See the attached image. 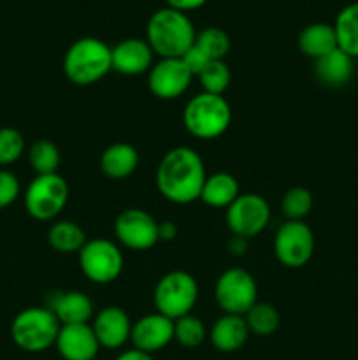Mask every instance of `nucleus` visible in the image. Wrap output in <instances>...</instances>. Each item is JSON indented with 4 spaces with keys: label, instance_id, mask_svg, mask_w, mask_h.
<instances>
[{
    "label": "nucleus",
    "instance_id": "obj_1",
    "mask_svg": "<svg viewBox=\"0 0 358 360\" xmlns=\"http://www.w3.org/2000/svg\"><path fill=\"white\" fill-rule=\"evenodd\" d=\"M206 178L204 160L193 148L188 146L168 150L157 167L158 192L174 204L199 200Z\"/></svg>",
    "mask_w": 358,
    "mask_h": 360
},
{
    "label": "nucleus",
    "instance_id": "obj_2",
    "mask_svg": "<svg viewBox=\"0 0 358 360\" xmlns=\"http://www.w3.org/2000/svg\"><path fill=\"white\" fill-rule=\"evenodd\" d=\"M197 30L185 11L165 6L147 20L146 41L160 58H181L195 42Z\"/></svg>",
    "mask_w": 358,
    "mask_h": 360
},
{
    "label": "nucleus",
    "instance_id": "obj_3",
    "mask_svg": "<svg viewBox=\"0 0 358 360\" xmlns=\"http://www.w3.org/2000/svg\"><path fill=\"white\" fill-rule=\"evenodd\" d=\"M112 70V48L98 37H81L63 56V72L76 86H91Z\"/></svg>",
    "mask_w": 358,
    "mask_h": 360
},
{
    "label": "nucleus",
    "instance_id": "obj_4",
    "mask_svg": "<svg viewBox=\"0 0 358 360\" xmlns=\"http://www.w3.org/2000/svg\"><path fill=\"white\" fill-rule=\"evenodd\" d=\"M183 123L188 134L202 141L223 136L232 123L230 104L223 95L202 94L188 101L183 111Z\"/></svg>",
    "mask_w": 358,
    "mask_h": 360
},
{
    "label": "nucleus",
    "instance_id": "obj_5",
    "mask_svg": "<svg viewBox=\"0 0 358 360\" xmlns=\"http://www.w3.org/2000/svg\"><path fill=\"white\" fill-rule=\"evenodd\" d=\"M60 322L48 308H27L14 316L11 338L14 345L28 354H39L56 343Z\"/></svg>",
    "mask_w": 358,
    "mask_h": 360
},
{
    "label": "nucleus",
    "instance_id": "obj_6",
    "mask_svg": "<svg viewBox=\"0 0 358 360\" xmlns=\"http://www.w3.org/2000/svg\"><path fill=\"white\" fill-rule=\"evenodd\" d=\"M199 299L197 280L186 271H171L158 280L153 301L158 313L171 320L186 316L195 308Z\"/></svg>",
    "mask_w": 358,
    "mask_h": 360
},
{
    "label": "nucleus",
    "instance_id": "obj_7",
    "mask_svg": "<svg viewBox=\"0 0 358 360\" xmlns=\"http://www.w3.org/2000/svg\"><path fill=\"white\" fill-rule=\"evenodd\" d=\"M69 202V185L55 174L35 176L25 192V210L39 221H49L58 217Z\"/></svg>",
    "mask_w": 358,
    "mask_h": 360
},
{
    "label": "nucleus",
    "instance_id": "obj_8",
    "mask_svg": "<svg viewBox=\"0 0 358 360\" xmlns=\"http://www.w3.org/2000/svg\"><path fill=\"white\" fill-rule=\"evenodd\" d=\"M258 287L248 271L241 267L227 269L214 285V299L225 315L244 316L256 304Z\"/></svg>",
    "mask_w": 358,
    "mask_h": 360
},
{
    "label": "nucleus",
    "instance_id": "obj_9",
    "mask_svg": "<svg viewBox=\"0 0 358 360\" xmlns=\"http://www.w3.org/2000/svg\"><path fill=\"white\" fill-rule=\"evenodd\" d=\"M79 266L84 276L97 285H107L123 273L125 259L121 250L109 239H91L79 252Z\"/></svg>",
    "mask_w": 358,
    "mask_h": 360
},
{
    "label": "nucleus",
    "instance_id": "obj_10",
    "mask_svg": "<svg viewBox=\"0 0 358 360\" xmlns=\"http://www.w3.org/2000/svg\"><path fill=\"white\" fill-rule=\"evenodd\" d=\"M274 253L288 269H300L314 253V234L304 220H286L274 239Z\"/></svg>",
    "mask_w": 358,
    "mask_h": 360
},
{
    "label": "nucleus",
    "instance_id": "obj_11",
    "mask_svg": "<svg viewBox=\"0 0 358 360\" xmlns=\"http://www.w3.org/2000/svg\"><path fill=\"white\" fill-rule=\"evenodd\" d=\"M270 221V206L258 193H241L227 207V225L237 238H255Z\"/></svg>",
    "mask_w": 358,
    "mask_h": 360
},
{
    "label": "nucleus",
    "instance_id": "obj_12",
    "mask_svg": "<svg viewBox=\"0 0 358 360\" xmlns=\"http://www.w3.org/2000/svg\"><path fill=\"white\" fill-rule=\"evenodd\" d=\"M114 236L125 248L144 252L160 241L158 221L144 210L130 207L121 211L114 221Z\"/></svg>",
    "mask_w": 358,
    "mask_h": 360
},
{
    "label": "nucleus",
    "instance_id": "obj_13",
    "mask_svg": "<svg viewBox=\"0 0 358 360\" xmlns=\"http://www.w3.org/2000/svg\"><path fill=\"white\" fill-rule=\"evenodd\" d=\"M193 74L181 58H160L147 72V86L154 97L174 101L190 88Z\"/></svg>",
    "mask_w": 358,
    "mask_h": 360
},
{
    "label": "nucleus",
    "instance_id": "obj_14",
    "mask_svg": "<svg viewBox=\"0 0 358 360\" xmlns=\"http://www.w3.org/2000/svg\"><path fill=\"white\" fill-rule=\"evenodd\" d=\"M172 340H174V320L158 311L137 320L130 334L133 347L150 355L167 347Z\"/></svg>",
    "mask_w": 358,
    "mask_h": 360
},
{
    "label": "nucleus",
    "instance_id": "obj_15",
    "mask_svg": "<svg viewBox=\"0 0 358 360\" xmlns=\"http://www.w3.org/2000/svg\"><path fill=\"white\" fill-rule=\"evenodd\" d=\"M46 308L58 319L60 326H79L93 319V302L84 292H49Z\"/></svg>",
    "mask_w": 358,
    "mask_h": 360
},
{
    "label": "nucleus",
    "instance_id": "obj_16",
    "mask_svg": "<svg viewBox=\"0 0 358 360\" xmlns=\"http://www.w3.org/2000/svg\"><path fill=\"white\" fill-rule=\"evenodd\" d=\"M153 49L146 39L128 37L112 48V70L125 76H139L153 67Z\"/></svg>",
    "mask_w": 358,
    "mask_h": 360
},
{
    "label": "nucleus",
    "instance_id": "obj_17",
    "mask_svg": "<svg viewBox=\"0 0 358 360\" xmlns=\"http://www.w3.org/2000/svg\"><path fill=\"white\" fill-rule=\"evenodd\" d=\"M55 345L65 360H93L100 348L90 323L62 326Z\"/></svg>",
    "mask_w": 358,
    "mask_h": 360
},
{
    "label": "nucleus",
    "instance_id": "obj_18",
    "mask_svg": "<svg viewBox=\"0 0 358 360\" xmlns=\"http://www.w3.org/2000/svg\"><path fill=\"white\" fill-rule=\"evenodd\" d=\"M95 336L100 347L104 348H119L130 340L132 334V322H130L126 311L118 306H107L95 315L93 320Z\"/></svg>",
    "mask_w": 358,
    "mask_h": 360
},
{
    "label": "nucleus",
    "instance_id": "obj_19",
    "mask_svg": "<svg viewBox=\"0 0 358 360\" xmlns=\"http://www.w3.org/2000/svg\"><path fill=\"white\" fill-rule=\"evenodd\" d=\"M249 336L248 323L241 315H223L211 329V343L216 350L230 354L244 347Z\"/></svg>",
    "mask_w": 358,
    "mask_h": 360
},
{
    "label": "nucleus",
    "instance_id": "obj_20",
    "mask_svg": "<svg viewBox=\"0 0 358 360\" xmlns=\"http://www.w3.org/2000/svg\"><path fill=\"white\" fill-rule=\"evenodd\" d=\"M316 77L321 81L325 86L339 88L344 86L347 81L353 77L354 72V58H351L347 53L340 48H336L329 55L314 60Z\"/></svg>",
    "mask_w": 358,
    "mask_h": 360
},
{
    "label": "nucleus",
    "instance_id": "obj_21",
    "mask_svg": "<svg viewBox=\"0 0 358 360\" xmlns=\"http://www.w3.org/2000/svg\"><path fill=\"white\" fill-rule=\"evenodd\" d=\"M336 48H339L336 28L325 21H316V23L307 25L298 34V49L312 60L329 55Z\"/></svg>",
    "mask_w": 358,
    "mask_h": 360
},
{
    "label": "nucleus",
    "instance_id": "obj_22",
    "mask_svg": "<svg viewBox=\"0 0 358 360\" xmlns=\"http://www.w3.org/2000/svg\"><path fill=\"white\" fill-rule=\"evenodd\" d=\"M139 165V151L128 143H116L105 148L100 155V169L107 178L125 179L135 172Z\"/></svg>",
    "mask_w": 358,
    "mask_h": 360
},
{
    "label": "nucleus",
    "instance_id": "obj_23",
    "mask_svg": "<svg viewBox=\"0 0 358 360\" xmlns=\"http://www.w3.org/2000/svg\"><path fill=\"white\" fill-rule=\"evenodd\" d=\"M241 195L239 181L230 172H216L206 178L200 200L211 207H228Z\"/></svg>",
    "mask_w": 358,
    "mask_h": 360
},
{
    "label": "nucleus",
    "instance_id": "obj_24",
    "mask_svg": "<svg viewBox=\"0 0 358 360\" xmlns=\"http://www.w3.org/2000/svg\"><path fill=\"white\" fill-rule=\"evenodd\" d=\"M333 28L339 48L351 58H358V2L347 4L339 11Z\"/></svg>",
    "mask_w": 358,
    "mask_h": 360
},
{
    "label": "nucleus",
    "instance_id": "obj_25",
    "mask_svg": "<svg viewBox=\"0 0 358 360\" xmlns=\"http://www.w3.org/2000/svg\"><path fill=\"white\" fill-rule=\"evenodd\" d=\"M48 243L58 253H76L86 245V234L76 221H55L49 227Z\"/></svg>",
    "mask_w": 358,
    "mask_h": 360
},
{
    "label": "nucleus",
    "instance_id": "obj_26",
    "mask_svg": "<svg viewBox=\"0 0 358 360\" xmlns=\"http://www.w3.org/2000/svg\"><path fill=\"white\" fill-rule=\"evenodd\" d=\"M249 333L256 336H270L279 329V313L269 302H256L244 315Z\"/></svg>",
    "mask_w": 358,
    "mask_h": 360
},
{
    "label": "nucleus",
    "instance_id": "obj_27",
    "mask_svg": "<svg viewBox=\"0 0 358 360\" xmlns=\"http://www.w3.org/2000/svg\"><path fill=\"white\" fill-rule=\"evenodd\" d=\"M28 160L37 176L55 174L60 165V150L53 141L39 139L32 144L28 151Z\"/></svg>",
    "mask_w": 358,
    "mask_h": 360
},
{
    "label": "nucleus",
    "instance_id": "obj_28",
    "mask_svg": "<svg viewBox=\"0 0 358 360\" xmlns=\"http://www.w3.org/2000/svg\"><path fill=\"white\" fill-rule=\"evenodd\" d=\"M195 44L211 60H223L230 51V37L220 27H206L195 35Z\"/></svg>",
    "mask_w": 358,
    "mask_h": 360
},
{
    "label": "nucleus",
    "instance_id": "obj_29",
    "mask_svg": "<svg viewBox=\"0 0 358 360\" xmlns=\"http://www.w3.org/2000/svg\"><path fill=\"white\" fill-rule=\"evenodd\" d=\"M200 86L206 94L223 95L225 90L230 86L232 72L230 67L225 63V60H211L206 69L199 74Z\"/></svg>",
    "mask_w": 358,
    "mask_h": 360
},
{
    "label": "nucleus",
    "instance_id": "obj_30",
    "mask_svg": "<svg viewBox=\"0 0 358 360\" xmlns=\"http://www.w3.org/2000/svg\"><path fill=\"white\" fill-rule=\"evenodd\" d=\"M174 340L185 348H197L206 340V326L192 313L174 320Z\"/></svg>",
    "mask_w": 358,
    "mask_h": 360
},
{
    "label": "nucleus",
    "instance_id": "obj_31",
    "mask_svg": "<svg viewBox=\"0 0 358 360\" xmlns=\"http://www.w3.org/2000/svg\"><path fill=\"white\" fill-rule=\"evenodd\" d=\"M281 210L288 220L302 221L312 210V195L304 186H293L288 190L281 202Z\"/></svg>",
    "mask_w": 358,
    "mask_h": 360
},
{
    "label": "nucleus",
    "instance_id": "obj_32",
    "mask_svg": "<svg viewBox=\"0 0 358 360\" xmlns=\"http://www.w3.org/2000/svg\"><path fill=\"white\" fill-rule=\"evenodd\" d=\"M25 153V137L13 127L0 129V165H11Z\"/></svg>",
    "mask_w": 358,
    "mask_h": 360
},
{
    "label": "nucleus",
    "instance_id": "obj_33",
    "mask_svg": "<svg viewBox=\"0 0 358 360\" xmlns=\"http://www.w3.org/2000/svg\"><path fill=\"white\" fill-rule=\"evenodd\" d=\"M21 186L16 176L11 171L0 169V210L9 207L20 197Z\"/></svg>",
    "mask_w": 358,
    "mask_h": 360
},
{
    "label": "nucleus",
    "instance_id": "obj_34",
    "mask_svg": "<svg viewBox=\"0 0 358 360\" xmlns=\"http://www.w3.org/2000/svg\"><path fill=\"white\" fill-rule=\"evenodd\" d=\"M181 60L185 62V65L188 67V70L193 74V76H199V74L206 69L207 63L211 62L209 56H207L206 53H204L202 49L195 44V42H193L192 48H190L188 51L181 56Z\"/></svg>",
    "mask_w": 358,
    "mask_h": 360
},
{
    "label": "nucleus",
    "instance_id": "obj_35",
    "mask_svg": "<svg viewBox=\"0 0 358 360\" xmlns=\"http://www.w3.org/2000/svg\"><path fill=\"white\" fill-rule=\"evenodd\" d=\"M178 236V227H175L174 221H161L158 224V238L160 241H172Z\"/></svg>",
    "mask_w": 358,
    "mask_h": 360
},
{
    "label": "nucleus",
    "instance_id": "obj_36",
    "mask_svg": "<svg viewBox=\"0 0 358 360\" xmlns=\"http://www.w3.org/2000/svg\"><path fill=\"white\" fill-rule=\"evenodd\" d=\"M207 0H167V4L171 7H175V9L179 11H192V9H197V7L204 6Z\"/></svg>",
    "mask_w": 358,
    "mask_h": 360
},
{
    "label": "nucleus",
    "instance_id": "obj_37",
    "mask_svg": "<svg viewBox=\"0 0 358 360\" xmlns=\"http://www.w3.org/2000/svg\"><path fill=\"white\" fill-rule=\"evenodd\" d=\"M116 360H153V359H151V355L146 354V352H140L137 350V348H133V350L123 352V354Z\"/></svg>",
    "mask_w": 358,
    "mask_h": 360
},
{
    "label": "nucleus",
    "instance_id": "obj_38",
    "mask_svg": "<svg viewBox=\"0 0 358 360\" xmlns=\"http://www.w3.org/2000/svg\"><path fill=\"white\" fill-rule=\"evenodd\" d=\"M244 248H246V239L234 236V239L230 241V252L241 255V253L244 252Z\"/></svg>",
    "mask_w": 358,
    "mask_h": 360
}]
</instances>
